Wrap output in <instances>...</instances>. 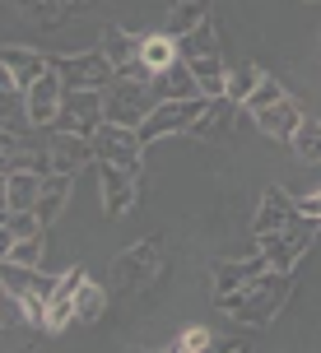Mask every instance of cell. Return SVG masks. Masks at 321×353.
Wrapping results in <instances>:
<instances>
[{
  "instance_id": "obj_1",
  "label": "cell",
  "mask_w": 321,
  "mask_h": 353,
  "mask_svg": "<svg viewBox=\"0 0 321 353\" xmlns=\"http://www.w3.org/2000/svg\"><path fill=\"white\" fill-rule=\"evenodd\" d=\"M289 293H293V270H261V274L251 283H242L237 293H224L219 307H224L237 325L261 330V325H270V321L284 312Z\"/></svg>"
},
{
  "instance_id": "obj_2",
  "label": "cell",
  "mask_w": 321,
  "mask_h": 353,
  "mask_svg": "<svg viewBox=\"0 0 321 353\" xmlns=\"http://www.w3.org/2000/svg\"><path fill=\"white\" fill-rule=\"evenodd\" d=\"M182 61L200 79V93L205 98H219L228 88V61H224V47H219V33H214V19L200 23L196 33L182 37Z\"/></svg>"
},
{
  "instance_id": "obj_3",
  "label": "cell",
  "mask_w": 321,
  "mask_h": 353,
  "mask_svg": "<svg viewBox=\"0 0 321 353\" xmlns=\"http://www.w3.org/2000/svg\"><path fill=\"white\" fill-rule=\"evenodd\" d=\"M0 283H5V293H10V298H19V307H23L28 325H37V330H42L47 298L56 293V279H52V274L28 270V265H14V261H0Z\"/></svg>"
},
{
  "instance_id": "obj_4",
  "label": "cell",
  "mask_w": 321,
  "mask_h": 353,
  "mask_svg": "<svg viewBox=\"0 0 321 353\" xmlns=\"http://www.w3.org/2000/svg\"><path fill=\"white\" fill-rule=\"evenodd\" d=\"M159 274H163L159 237H140L135 247H126L121 256L112 261V288H117V293H144Z\"/></svg>"
},
{
  "instance_id": "obj_5",
  "label": "cell",
  "mask_w": 321,
  "mask_h": 353,
  "mask_svg": "<svg viewBox=\"0 0 321 353\" xmlns=\"http://www.w3.org/2000/svg\"><path fill=\"white\" fill-rule=\"evenodd\" d=\"M317 228H321V219L298 214V219H293L289 228H280L275 237H261L256 251H266L270 270H298V261H303L307 251H312V242H317Z\"/></svg>"
},
{
  "instance_id": "obj_6",
  "label": "cell",
  "mask_w": 321,
  "mask_h": 353,
  "mask_svg": "<svg viewBox=\"0 0 321 353\" xmlns=\"http://www.w3.org/2000/svg\"><path fill=\"white\" fill-rule=\"evenodd\" d=\"M159 107L149 79H135V74H117L112 88H107V117L103 121H121V125H140L149 112Z\"/></svg>"
},
{
  "instance_id": "obj_7",
  "label": "cell",
  "mask_w": 321,
  "mask_h": 353,
  "mask_svg": "<svg viewBox=\"0 0 321 353\" xmlns=\"http://www.w3.org/2000/svg\"><path fill=\"white\" fill-rule=\"evenodd\" d=\"M52 70L66 79V88H112V79H117V65L107 61L103 47L52 56Z\"/></svg>"
},
{
  "instance_id": "obj_8",
  "label": "cell",
  "mask_w": 321,
  "mask_h": 353,
  "mask_svg": "<svg viewBox=\"0 0 321 353\" xmlns=\"http://www.w3.org/2000/svg\"><path fill=\"white\" fill-rule=\"evenodd\" d=\"M98 191H103V214L107 219H121L126 210L140 205V172L121 168L112 159H98Z\"/></svg>"
},
{
  "instance_id": "obj_9",
  "label": "cell",
  "mask_w": 321,
  "mask_h": 353,
  "mask_svg": "<svg viewBox=\"0 0 321 353\" xmlns=\"http://www.w3.org/2000/svg\"><path fill=\"white\" fill-rule=\"evenodd\" d=\"M200 112H205V93H200V98H168V103H159V107H154V112L140 121V140L154 144V140H163V135L191 130V121H196Z\"/></svg>"
},
{
  "instance_id": "obj_10",
  "label": "cell",
  "mask_w": 321,
  "mask_h": 353,
  "mask_svg": "<svg viewBox=\"0 0 321 353\" xmlns=\"http://www.w3.org/2000/svg\"><path fill=\"white\" fill-rule=\"evenodd\" d=\"M107 117V88H66V103H61V117L56 125L61 130H79V135H93Z\"/></svg>"
},
{
  "instance_id": "obj_11",
  "label": "cell",
  "mask_w": 321,
  "mask_h": 353,
  "mask_svg": "<svg viewBox=\"0 0 321 353\" xmlns=\"http://www.w3.org/2000/svg\"><path fill=\"white\" fill-rule=\"evenodd\" d=\"M93 149H98V159H112V163H121V168H135V172H140V159H144L140 125L103 121L93 130Z\"/></svg>"
},
{
  "instance_id": "obj_12",
  "label": "cell",
  "mask_w": 321,
  "mask_h": 353,
  "mask_svg": "<svg viewBox=\"0 0 321 353\" xmlns=\"http://www.w3.org/2000/svg\"><path fill=\"white\" fill-rule=\"evenodd\" d=\"M242 112H247V107L233 103L228 93L205 98V112L191 121V130H186V135H196V140H205V144H224L233 135V125H237V117H242Z\"/></svg>"
},
{
  "instance_id": "obj_13",
  "label": "cell",
  "mask_w": 321,
  "mask_h": 353,
  "mask_svg": "<svg viewBox=\"0 0 321 353\" xmlns=\"http://www.w3.org/2000/svg\"><path fill=\"white\" fill-rule=\"evenodd\" d=\"M0 65H5V88H33L42 74L52 70V56L37 52V47H0Z\"/></svg>"
},
{
  "instance_id": "obj_14",
  "label": "cell",
  "mask_w": 321,
  "mask_h": 353,
  "mask_svg": "<svg viewBox=\"0 0 321 353\" xmlns=\"http://www.w3.org/2000/svg\"><path fill=\"white\" fill-rule=\"evenodd\" d=\"M47 149H52V172H79V168H89V163H98V149H93V135H79V130H61V125H52V140H47Z\"/></svg>"
},
{
  "instance_id": "obj_15",
  "label": "cell",
  "mask_w": 321,
  "mask_h": 353,
  "mask_svg": "<svg viewBox=\"0 0 321 353\" xmlns=\"http://www.w3.org/2000/svg\"><path fill=\"white\" fill-rule=\"evenodd\" d=\"M298 219V200L284 191V186H266L261 195V205H256V219H251V237L261 242V237H275L280 228H289Z\"/></svg>"
},
{
  "instance_id": "obj_16",
  "label": "cell",
  "mask_w": 321,
  "mask_h": 353,
  "mask_svg": "<svg viewBox=\"0 0 321 353\" xmlns=\"http://www.w3.org/2000/svg\"><path fill=\"white\" fill-rule=\"evenodd\" d=\"M23 93H28V117H33V125H56L61 103H66V79L56 70H47L33 88H23Z\"/></svg>"
},
{
  "instance_id": "obj_17",
  "label": "cell",
  "mask_w": 321,
  "mask_h": 353,
  "mask_svg": "<svg viewBox=\"0 0 321 353\" xmlns=\"http://www.w3.org/2000/svg\"><path fill=\"white\" fill-rule=\"evenodd\" d=\"M251 121L261 125V135L289 144L293 135H298V125H303V107H298V103L284 93L280 103H270V107H261V112H251Z\"/></svg>"
},
{
  "instance_id": "obj_18",
  "label": "cell",
  "mask_w": 321,
  "mask_h": 353,
  "mask_svg": "<svg viewBox=\"0 0 321 353\" xmlns=\"http://www.w3.org/2000/svg\"><path fill=\"white\" fill-rule=\"evenodd\" d=\"M261 270H270L266 251H256V256H242V261H219L214 265V298H224V293H237L242 283H251Z\"/></svg>"
},
{
  "instance_id": "obj_19",
  "label": "cell",
  "mask_w": 321,
  "mask_h": 353,
  "mask_svg": "<svg viewBox=\"0 0 321 353\" xmlns=\"http://www.w3.org/2000/svg\"><path fill=\"white\" fill-rule=\"evenodd\" d=\"M210 0H168V10H163V33H173L182 42L186 33H196L200 23H210Z\"/></svg>"
},
{
  "instance_id": "obj_20",
  "label": "cell",
  "mask_w": 321,
  "mask_h": 353,
  "mask_svg": "<svg viewBox=\"0 0 321 353\" xmlns=\"http://www.w3.org/2000/svg\"><path fill=\"white\" fill-rule=\"evenodd\" d=\"M149 88H154V98H159V103H168V98H200V79L191 74V65H186L182 56L168 65V70L154 74Z\"/></svg>"
},
{
  "instance_id": "obj_21",
  "label": "cell",
  "mask_w": 321,
  "mask_h": 353,
  "mask_svg": "<svg viewBox=\"0 0 321 353\" xmlns=\"http://www.w3.org/2000/svg\"><path fill=\"white\" fill-rule=\"evenodd\" d=\"M70 186H75V176L70 172H47L42 176V195H37V219L52 228L56 219L66 214V205H70Z\"/></svg>"
},
{
  "instance_id": "obj_22",
  "label": "cell",
  "mask_w": 321,
  "mask_h": 353,
  "mask_svg": "<svg viewBox=\"0 0 321 353\" xmlns=\"http://www.w3.org/2000/svg\"><path fill=\"white\" fill-rule=\"evenodd\" d=\"M42 195V172H5V210H37Z\"/></svg>"
},
{
  "instance_id": "obj_23",
  "label": "cell",
  "mask_w": 321,
  "mask_h": 353,
  "mask_svg": "<svg viewBox=\"0 0 321 353\" xmlns=\"http://www.w3.org/2000/svg\"><path fill=\"white\" fill-rule=\"evenodd\" d=\"M182 56V42L173 33H163V28H154V33H144L140 37V61L149 65V70L159 74V70H168L173 61Z\"/></svg>"
},
{
  "instance_id": "obj_24",
  "label": "cell",
  "mask_w": 321,
  "mask_h": 353,
  "mask_svg": "<svg viewBox=\"0 0 321 353\" xmlns=\"http://www.w3.org/2000/svg\"><path fill=\"white\" fill-rule=\"evenodd\" d=\"M98 47L107 52V61H112L117 70H126V65H135V61H140V37L126 33V28H117V23H107V28H103Z\"/></svg>"
},
{
  "instance_id": "obj_25",
  "label": "cell",
  "mask_w": 321,
  "mask_h": 353,
  "mask_svg": "<svg viewBox=\"0 0 321 353\" xmlns=\"http://www.w3.org/2000/svg\"><path fill=\"white\" fill-rule=\"evenodd\" d=\"M0 251L10 247V242H19V237H33V232H47V223L37 219V210H5V223H0Z\"/></svg>"
},
{
  "instance_id": "obj_26",
  "label": "cell",
  "mask_w": 321,
  "mask_h": 353,
  "mask_svg": "<svg viewBox=\"0 0 321 353\" xmlns=\"http://www.w3.org/2000/svg\"><path fill=\"white\" fill-rule=\"evenodd\" d=\"M289 149H293L298 163H321V117H303V125L289 140Z\"/></svg>"
},
{
  "instance_id": "obj_27",
  "label": "cell",
  "mask_w": 321,
  "mask_h": 353,
  "mask_svg": "<svg viewBox=\"0 0 321 353\" xmlns=\"http://www.w3.org/2000/svg\"><path fill=\"white\" fill-rule=\"evenodd\" d=\"M75 312H79V321H84V325L103 321V312H107V288H98V283L84 274V283L75 288Z\"/></svg>"
},
{
  "instance_id": "obj_28",
  "label": "cell",
  "mask_w": 321,
  "mask_h": 353,
  "mask_svg": "<svg viewBox=\"0 0 321 353\" xmlns=\"http://www.w3.org/2000/svg\"><path fill=\"white\" fill-rule=\"evenodd\" d=\"M42 247H47V232H33V237H19V242H10V247L0 251V261H14V265H28V270H37V265H42Z\"/></svg>"
},
{
  "instance_id": "obj_29",
  "label": "cell",
  "mask_w": 321,
  "mask_h": 353,
  "mask_svg": "<svg viewBox=\"0 0 321 353\" xmlns=\"http://www.w3.org/2000/svg\"><path fill=\"white\" fill-rule=\"evenodd\" d=\"M261 79H266V70H261V65H228V88H224V93H228L233 103H247L251 98V88L261 84Z\"/></svg>"
},
{
  "instance_id": "obj_30",
  "label": "cell",
  "mask_w": 321,
  "mask_h": 353,
  "mask_svg": "<svg viewBox=\"0 0 321 353\" xmlns=\"http://www.w3.org/2000/svg\"><path fill=\"white\" fill-rule=\"evenodd\" d=\"M75 321H79L75 298H70V293H52V298H47V316H42V330L61 335V330H66V325H75Z\"/></svg>"
},
{
  "instance_id": "obj_31",
  "label": "cell",
  "mask_w": 321,
  "mask_h": 353,
  "mask_svg": "<svg viewBox=\"0 0 321 353\" xmlns=\"http://www.w3.org/2000/svg\"><path fill=\"white\" fill-rule=\"evenodd\" d=\"M280 98H284V84H280V79H270V74H266L261 84L251 88V98H247V103H242V107H247V117H251V112H261V107L280 103Z\"/></svg>"
},
{
  "instance_id": "obj_32",
  "label": "cell",
  "mask_w": 321,
  "mask_h": 353,
  "mask_svg": "<svg viewBox=\"0 0 321 353\" xmlns=\"http://www.w3.org/2000/svg\"><path fill=\"white\" fill-rule=\"evenodd\" d=\"M173 349H177V353H200V349H214V335L205 330V325H191V330H182V335L173 339Z\"/></svg>"
},
{
  "instance_id": "obj_33",
  "label": "cell",
  "mask_w": 321,
  "mask_h": 353,
  "mask_svg": "<svg viewBox=\"0 0 321 353\" xmlns=\"http://www.w3.org/2000/svg\"><path fill=\"white\" fill-rule=\"evenodd\" d=\"M298 214H307V219H321V191H317V195H303V200H298Z\"/></svg>"
},
{
  "instance_id": "obj_34",
  "label": "cell",
  "mask_w": 321,
  "mask_h": 353,
  "mask_svg": "<svg viewBox=\"0 0 321 353\" xmlns=\"http://www.w3.org/2000/svg\"><path fill=\"white\" fill-rule=\"evenodd\" d=\"M214 349H224V353H242V349H251L247 339H237V335H224V339H214Z\"/></svg>"
},
{
  "instance_id": "obj_35",
  "label": "cell",
  "mask_w": 321,
  "mask_h": 353,
  "mask_svg": "<svg viewBox=\"0 0 321 353\" xmlns=\"http://www.w3.org/2000/svg\"><path fill=\"white\" fill-rule=\"evenodd\" d=\"M312 5H317V0H312Z\"/></svg>"
}]
</instances>
